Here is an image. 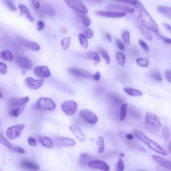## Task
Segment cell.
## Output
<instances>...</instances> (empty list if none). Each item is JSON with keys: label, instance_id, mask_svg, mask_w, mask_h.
I'll return each instance as SVG.
<instances>
[{"label": "cell", "instance_id": "obj_1", "mask_svg": "<svg viewBox=\"0 0 171 171\" xmlns=\"http://www.w3.org/2000/svg\"><path fill=\"white\" fill-rule=\"evenodd\" d=\"M134 6L138 13V18L145 26L154 32L159 33V29L156 21L139 0H136Z\"/></svg>", "mask_w": 171, "mask_h": 171}, {"label": "cell", "instance_id": "obj_2", "mask_svg": "<svg viewBox=\"0 0 171 171\" xmlns=\"http://www.w3.org/2000/svg\"><path fill=\"white\" fill-rule=\"evenodd\" d=\"M133 133L137 138L153 151L162 155L166 156L168 155L167 153L160 145L154 141L148 138L142 132L138 130H134L133 131Z\"/></svg>", "mask_w": 171, "mask_h": 171}, {"label": "cell", "instance_id": "obj_3", "mask_svg": "<svg viewBox=\"0 0 171 171\" xmlns=\"http://www.w3.org/2000/svg\"><path fill=\"white\" fill-rule=\"evenodd\" d=\"M61 108L64 113L67 116H72L76 113L78 105L75 101L69 100L63 102Z\"/></svg>", "mask_w": 171, "mask_h": 171}, {"label": "cell", "instance_id": "obj_4", "mask_svg": "<svg viewBox=\"0 0 171 171\" xmlns=\"http://www.w3.org/2000/svg\"><path fill=\"white\" fill-rule=\"evenodd\" d=\"M25 126V124L21 123L8 127L6 131L7 137L11 140L18 138Z\"/></svg>", "mask_w": 171, "mask_h": 171}, {"label": "cell", "instance_id": "obj_5", "mask_svg": "<svg viewBox=\"0 0 171 171\" xmlns=\"http://www.w3.org/2000/svg\"><path fill=\"white\" fill-rule=\"evenodd\" d=\"M37 104L38 108L42 110H53L56 107L52 99L45 97L40 98L37 101Z\"/></svg>", "mask_w": 171, "mask_h": 171}, {"label": "cell", "instance_id": "obj_6", "mask_svg": "<svg viewBox=\"0 0 171 171\" xmlns=\"http://www.w3.org/2000/svg\"><path fill=\"white\" fill-rule=\"evenodd\" d=\"M67 5L72 9L81 13L87 14V7L80 0H64Z\"/></svg>", "mask_w": 171, "mask_h": 171}, {"label": "cell", "instance_id": "obj_7", "mask_svg": "<svg viewBox=\"0 0 171 171\" xmlns=\"http://www.w3.org/2000/svg\"><path fill=\"white\" fill-rule=\"evenodd\" d=\"M55 146L59 147H74L75 141L72 139L61 137H56L53 139Z\"/></svg>", "mask_w": 171, "mask_h": 171}, {"label": "cell", "instance_id": "obj_8", "mask_svg": "<svg viewBox=\"0 0 171 171\" xmlns=\"http://www.w3.org/2000/svg\"><path fill=\"white\" fill-rule=\"evenodd\" d=\"M80 117L86 122L94 125L98 121L97 115L91 111L87 109H82L79 112Z\"/></svg>", "mask_w": 171, "mask_h": 171}, {"label": "cell", "instance_id": "obj_9", "mask_svg": "<svg viewBox=\"0 0 171 171\" xmlns=\"http://www.w3.org/2000/svg\"><path fill=\"white\" fill-rule=\"evenodd\" d=\"M106 9L113 12H127L129 13H133L135 11L134 8L130 7L116 4H113L107 6Z\"/></svg>", "mask_w": 171, "mask_h": 171}, {"label": "cell", "instance_id": "obj_10", "mask_svg": "<svg viewBox=\"0 0 171 171\" xmlns=\"http://www.w3.org/2000/svg\"><path fill=\"white\" fill-rule=\"evenodd\" d=\"M145 119L149 125L157 128L161 127L162 125L160 119L155 114L151 112H147L145 115Z\"/></svg>", "mask_w": 171, "mask_h": 171}, {"label": "cell", "instance_id": "obj_11", "mask_svg": "<svg viewBox=\"0 0 171 171\" xmlns=\"http://www.w3.org/2000/svg\"><path fill=\"white\" fill-rule=\"evenodd\" d=\"M134 22L136 26L138 27L142 35L149 41H152L153 38L150 32L148 30V29L145 27L139 18H136L135 19Z\"/></svg>", "mask_w": 171, "mask_h": 171}, {"label": "cell", "instance_id": "obj_12", "mask_svg": "<svg viewBox=\"0 0 171 171\" xmlns=\"http://www.w3.org/2000/svg\"><path fill=\"white\" fill-rule=\"evenodd\" d=\"M29 100L28 97L12 98L9 102L10 107L13 109L25 105L28 103Z\"/></svg>", "mask_w": 171, "mask_h": 171}, {"label": "cell", "instance_id": "obj_13", "mask_svg": "<svg viewBox=\"0 0 171 171\" xmlns=\"http://www.w3.org/2000/svg\"><path fill=\"white\" fill-rule=\"evenodd\" d=\"M17 65L24 70H29L33 67L31 61L28 58L23 56L17 57L16 59Z\"/></svg>", "mask_w": 171, "mask_h": 171}, {"label": "cell", "instance_id": "obj_14", "mask_svg": "<svg viewBox=\"0 0 171 171\" xmlns=\"http://www.w3.org/2000/svg\"><path fill=\"white\" fill-rule=\"evenodd\" d=\"M68 72L70 74L79 77L89 79H94V75L90 72L78 68H71L68 70Z\"/></svg>", "mask_w": 171, "mask_h": 171}, {"label": "cell", "instance_id": "obj_15", "mask_svg": "<svg viewBox=\"0 0 171 171\" xmlns=\"http://www.w3.org/2000/svg\"><path fill=\"white\" fill-rule=\"evenodd\" d=\"M95 14L98 16L112 18H121L125 16L126 15L125 12L104 11H96L95 12Z\"/></svg>", "mask_w": 171, "mask_h": 171}, {"label": "cell", "instance_id": "obj_16", "mask_svg": "<svg viewBox=\"0 0 171 171\" xmlns=\"http://www.w3.org/2000/svg\"><path fill=\"white\" fill-rule=\"evenodd\" d=\"M88 166L90 168L98 169L105 171L110 170L109 165L105 161L100 160H92L90 162Z\"/></svg>", "mask_w": 171, "mask_h": 171}, {"label": "cell", "instance_id": "obj_17", "mask_svg": "<svg viewBox=\"0 0 171 171\" xmlns=\"http://www.w3.org/2000/svg\"><path fill=\"white\" fill-rule=\"evenodd\" d=\"M44 79L35 80L31 77H28L25 80V83L29 89L32 90H37L39 89L43 84Z\"/></svg>", "mask_w": 171, "mask_h": 171}, {"label": "cell", "instance_id": "obj_18", "mask_svg": "<svg viewBox=\"0 0 171 171\" xmlns=\"http://www.w3.org/2000/svg\"><path fill=\"white\" fill-rule=\"evenodd\" d=\"M34 72L36 76L42 78L48 77L50 75V72L48 68L46 66L36 67L34 69Z\"/></svg>", "mask_w": 171, "mask_h": 171}, {"label": "cell", "instance_id": "obj_19", "mask_svg": "<svg viewBox=\"0 0 171 171\" xmlns=\"http://www.w3.org/2000/svg\"><path fill=\"white\" fill-rule=\"evenodd\" d=\"M20 166L23 169L37 171L40 169L39 166L35 162L26 159L21 161Z\"/></svg>", "mask_w": 171, "mask_h": 171}, {"label": "cell", "instance_id": "obj_20", "mask_svg": "<svg viewBox=\"0 0 171 171\" xmlns=\"http://www.w3.org/2000/svg\"><path fill=\"white\" fill-rule=\"evenodd\" d=\"M69 128L72 133L80 142L83 143L86 142L85 135L78 127L75 125H71Z\"/></svg>", "mask_w": 171, "mask_h": 171}, {"label": "cell", "instance_id": "obj_21", "mask_svg": "<svg viewBox=\"0 0 171 171\" xmlns=\"http://www.w3.org/2000/svg\"><path fill=\"white\" fill-rule=\"evenodd\" d=\"M152 159L164 167L171 170V161L156 155H153Z\"/></svg>", "mask_w": 171, "mask_h": 171}, {"label": "cell", "instance_id": "obj_22", "mask_svg": "<svg viewBox=\"0 0 171 171\" xmlns=\"http://www.w3.org/2000/svg\"><path fill=\"white\" fill-rule=\"evenodd\" d=\"M18 8L20 10L21 15H24L26 18L30 22H33V17L26 6L23 4L20 3L19 5Z\"/></svg>", "mask_w": 171, "mask_h": 171}, {"label": "cell", "instance_id": "obj_23", "mask_svg": "<svg viewBox=\"0 0 171 171\" xmlns=\"http://www.w3.org/2000/svg\"><path fill=\"white\" fill-rule=\"evenodd\" d=\"M92 159V157L86 153H83L80 155L79 159V164L82 166L88 165Z\"/></svg>", "mask_w": 171, "mask_h": 171}, {"label": "cell", "instance_id": "obj_24", "mask_svg": "<svg viewBox=\"0 0 171 171\" xmlns=\"http://www.w3.org/2000/svg\"><path fill=\"white\" fill-rule=\"evenodd\" d=\"M20 41L21 44L28 49L34 51H38L40 49L39 45L35 42L22 40Z\"/></svg>", "mask_w": 171, "mask_h": 171}, {"label": "cell", "instance_id": "obj_25", "mask_svg": "<svg viewBox=\"0 0 171 171\" xmlns=\"http://www.w3.org/2000/svg\"><path fill=\"white\" fill-rule=\"evenodd\" d=\"M38 142L44 147L49 149L53 147V143L52 140L47 137L40 136L38 137Z\"/></svg>", "mask_w": 171, "mask_h": 171}, {"label": "cell", "instance_id": "obj_26", "mask_svg": "<svg viewBox=\"0 0 171 171\" xmlns=\"http://www.w3.org/2000/svg\"><path fill=\"white\" fill-rule=\"evenodd\" d=\"M157 10L160 13L164 15L168 18L171 19V7L159 6L157 7Z\"/></svg>", "mask_w": 171, "mask_h": 171}, {"label": "cell", "instance_id": "obj_27", "mask_svg": "<svg viewBox=\"0 0 171 171\" xmlns=\"http://www.w3.org/2000/svg\"><path fill=\"white\" fill-rule=\"evenodd\" d=\"M87 59L92 60L94 62L95 66L98 65L101 61L100 56L96 52H89L86 55Z\"/></svg>", "mask_w": 171, "mask_h": 171}, {"label": "cell", "instance_id": "obj_28", "mask_svg": "<svg viewBox=\"0 0 171 171\" xmlns=\"http://www.w3.org/2000/svg\"><path fill=\"white\" fill-rule=\"evenodd\" d=\"M123 90L127 94L131 96H142L143 95L142 93L138 90L125 88Z\"/></svg>", "mask_w": 171, "mask_h": 171}, {"label": "cell", "instance_id": "obj_29", "mask_svg": "<svg viewBox=\"0 0 171 171\" xmlns=\"http://www.w3.org/2000/svg\"><path fill=\"white\" fill-rule=\"evenodd\" d=\"M25 106H26V105H25L12 109L9 112V115L13 117L19 116L24 112L25 109Z\"/></svg>", "mask_w": 171, "mask_h": 171}, {"label": "cell", "instance_id": "obj_30", "mask_svg": "<svg viewBox=\"0 0 171 171\" xmlns=\"http://www.w3.org/2000/svg\"><path fill=\"white\" fill-rule=\"evenodd\" d=\"M98 147V152L100 153L103 152L105 148V143L104 138L102 136H99L96 140Z\"/></svg>", "mask_w": 171, "mask_h": 171}, {"label": "cell", "instance_id": "obj_31", "mask_svg": "<svg viewBox=\"0 0 171 171\" xmlns=\"http://www.w3.org/2000/svg\"><path fill=\"white\" fill-rule=\"evenodd\" d=\"M1 57L5 60L11 62L13 59L12 53L9 50L2 51L1 53Z\"/></svg>", "mask_w": 171, "mask_h": 171}, {"label": "cell", "instance_id": "obj_32", "mask_svg": "<svg viewBox=\"0 0 171 171\" xmlns=\"http://www.w3.org/2000/svg\"><path fill=\"white\" fill-rule=\"evenodd\" d=\"M79 40L80 43L83 48L85 49H87L89 44L88 41L87 37L85 36L84 34L80 33L79 35Z\"/></svg>", "mask_w": 171, "mask_h": 171}, {"label": "cell", "instance_id": "obj_33", "mask_svg": "<svg viewBox=\"0 0 171 171\" xmlns=\"http://www.w3.org/2000/svg\"><path fill=\"white\" fill-rule=\"evenodd\" d=\"M78 15L82 23L86 26L89 27L90 25V20L86 15L84 14L81 13L78 14Z\"/></svg>", "mask_w": 171, "mask_h": 171}, {"label": "cell", "instance_id": "obj_34", "mask_svg": "<svg viewBox=\"0 0 171 171\" xmlns=\"http://www.w3.org/2000/svg\"><path fill=\"white\" fill-rule=\"evenodd\" d=\"M71 37H67L63 38L61 41V45L64 50H66L69 48Z\"/></svg>", "mask_w": 171, "mask_h": 171}, {"label": "cell", "instance_id": "obj_35", "mask_svg": "<svg viewBox=\"0 0 171 171\" xmlns=\"http://www.w3.org/2000/svg\"><path fill=\"white\" fill-rule=\"evenodd\" d=\"M116 58L119 65L122 67L125 65V57L123 53L118 52L116 54Z\"/></svg>", "mask_w": 171, "mask_h": 171}, {"label": "cell", "instance_id": "obj_36", "mask_svg": "<svg viewBox=\"0 0 171 171\" xmlns=\"http://www.w3.org/2000/svg\"><path fill=\"white\" fill-rule=\"evenodd\" d=\"M150 76L153 79L159 82H161L163 80L162 77L159 71H152L151 73Z\"/></svg>", "mask_w": 171, "mask_h": 171}, {"label": "cell", "instance_id": "obj_37", "mask_svg": "<svg viewBox=\"0 0 171 171\" xmlns=\"http://www.w3.org/2000/svg\"><path fill=\"white\" fill-rule=\"evenodd\" d=\"M136 62L139 66L144 68L147 67L149 64V61L147 59H137Z\"/></svg>", "mask_w": 171, "mask_h": 171}, {"label": "cell", "instance_id": "obj_38", "mask_svg": "<svg viewBox=\"0 0 171 171\" xmlns=\"http://www.w3.org/2000/svg\"><path fill=\"white\" fill-rule=\"evenodd\" d=\"M162 136L166 142L169 140L170 136V131L169 128L165 127L163 128L162 131Z\"/></svg>", "mask_w": 171, "mask_h": 171}, {"label": "cell", "instance_id": "obj_39", "mask_svg": "<svg viewBox=\"0 0 171 171\" xmlns=\"http://www.w3.org/2000/svg\"><path fill=\"white\" fill-rule=\"evenodd\" d=\"M127 106V104H124L121 107L120 116V120L121 121H123L125 118Z\"/></svg>", "mask_w": 171, "mask_h": 171}, {"label": "cell", "instance_id": "obj_40", "mask_svg": "<svg viewBox=\"0 0 171 171\" xmlns=\"http://www.w3.org/2000/svg\"><path fill=\"white\" fill-rule=\"evenodd\" d=\"M0 142L10 149L12 147V145L11 143L2 133L1 134V136H0Z\"/></svg>", "mask_w": 171, "mask_h": 171}, {"label": "cell", "instance_id": "obj_41", "mask_svg": "<svg viewBox=\"0 0 171 171\" xmlns=\"http://www.w3.org/2000/svg\"><path fill=\"white\" fill-rule=\"evenodd\" d=\"M44 11L46 13L50 16H53L55 14V11L53 8L50 6L45 5L44 7Z\"/></svg>", "mask_w": 171, "mask_h": 171}, {"label": "cell", "instance_id": "obj_42", "mask_svg": "<svg viewBox=\"0 0 171 171\" xmlns=\"http://www.w3.org/2000/svg\"><path fill=\"white\" fill-rule=\"evenodd\" d=\"M115 167L117 171H122L125 169V164L122 159H120L118 160L117 163L115 165Z\"/></svg>", "mask_w": 171, "mask_h": 171}, {"label": "cell", "instance_id": "obj_43", "mask_svg": "<svg viewBox=\"0 0 171 171\" xmlns=\"http://www.w3.org/2000/svg\"><path fill=\"white\" fill-rule=\"evenodd\" d=\"M100 52L107 65H109L110 62V59L108 53L104 50H101Z\"/></svg>", "mask_w": 171, "mask_h": 171}, {"label": "cell", "instance_id": "obj_44", "mask_svg": "<svg viewBox=\"0 0 171 171\" xmlns=\"http://www.w3.org/2000/svg\"><path fill=\"white\" fill-rule=\"evenodd\" d=\"M157 36L161 41L165 43V44L171 45V38L165 37L160 34H157Z\"/></svg>", "mask_w": 171, "mask_h": 171}, {"label": "cell", "instance_id": "obj_45", "mask_svg": "<svg viewBox=\"0 0 171 171\" xmlns=\"http://www.w3.org/2000/svg\"><path fill=\"white\" fill-rule=\"evenodd\" d=\"M122 38L125 44L129 45L130 42V36L129 32H125L124 33L122 36Z\"/></svg>", "mask_w": 171, "mask_h": 171}, {"label": "cell", "instance_id": "obj_46", "mask_svg": "<svg viewBox=\"0 0 171 171\" xmlns=\"http://www.w3.org/2000/svg\"><path fill=\"white\" fill-rule=\"evenodd\" d=\"M10 150L14 152L21 154H23L25 153L24 150L22 147H19L12 146Z\"/></svg>", "mask_w": 171, "mask_h": 171}, {"label": "cell", "instance_id": "obj_47", "mask_svg": "<svg viewBox=\"0 0 171 171\" xmlns=\"http://www.w3.org/2000/svg\"><path fill=\"white\" fill-rule=\"evenodd\" d=\"M6 5L9 9L12 11H16V8L11 0H5Z\"/></svg>", "mask_w": 171, "mask_h": 171}, {"label": "cell", "instance_id": "obj_48", "mask_svg": "<svg viewBox=\"0 0 171 171\" xmlns=\"http://www.w3.org/2000/svg\"><path fill=\"white\" fill-rule=\"evenodd\" d=\"M140 45L147 53H148L149 49L148 45L143 40L140 39L139 41Z\"/></svg>", "mask_w": 171, "mask_h": 171}, {"label": "cell", "instance_id": "obj_49", "mask_svg": "<svg viewBox=\"0 0 171 171\" xmlns=\"http://www.w3.org/2000/svg\"><path fill=\"white\" fill-rule=\"evenodd\" d=\"M113 1L128 4V5L134 6L135 5L136 0H113Z\"/></svg>", "mask_w": 171, "mask_h": 171}, {"label": "cell", "instance_id": "obj_50", "mask_svg": "<svg viewBox=\"0 0 171 171\" xmlns=\"http://www.w3.org/2000/svg\"><path fill=\"white\" fill-rule=\"evenodd\" d=\"M7 72V68L5 64L2 63H0V72L2 75L6 74Z\"/></svg>", "mask_w": 171, "mask_h": 171}, {"label": "cell", "instance_id": "obj_51", "mask_svg": "<svg viewBox=\"0 0 171 171\" xmlns=\"http://www.w3.org/2000/svg\"><path fill=\"white\" fill-rule=\"evenodd\" d=\"M85 34L86 37L90 39L92 38L94 35V32L90 28H88L86 29L85 31Z\"/></svg>", "mask_w": 171, "mask_h": 171}, {"label": "cell", "instance_id": "obj_52", "mask_svg": "<svg viewBox=\"0 0 171 171\" xmlns=\"http://www.w3.org/2000/svg\"><path fill=\"white\" fill-rule=\"evenodd\" d=\"M28 142L30 146L35 147L37 146V144L36 140L32 137H29L28 139Z\"/></svg>", "mask_w": 171, "mask_h": 171}, {"label": "cell", "instance_id": "obj_53", "mask_svg": "<svg viewBox=\"0 0 171 171\" xmlns=\"http://www.w3.org/2000/svg\"><path fill=\"white\" fill-rule=\"evenodd\" d=\"M33 6L35 9L37 10L40 7V0H31Z\"/></svg>", "mask_w": 171, "mask_h": 171}, {"label": "cell", "instance_id": "obj_54", "mask_svg": "<svg viewBox=\"0 0 171 171\" xmlns=\"http://www.w3.org/2000/svg\"><path fill=\"white\" fill-rule=\"evenodd\" d=\"M37 30L38 31H40L43 29L44 27V23L43 21L40 20L37 23Z\"/></svg>", "mask_w": 171, "mask_h": 171}, {"label": "cell", "instance_id": "obj_55", "mask_svg": "<svg viewBox=\"0 0 171 171\" xmlns=\"http://www.w3.org/2000/svg\"><path fill=\"white\" fill-rule=\"evenodd\" d=\"M165 76L167 80L171 84V70H166L165 72Z\"/></svg>", "mask_w": 171, "mask_h": 171}, {"label": "cell", "instance_id": "obj_56", "mask_svg": "<svg viewBox=\"0 0 171 171\" xmlns=\"http://www.w3.org/2000/svg\"><path fill=\"white\" fill-rule=\"evenodd\" d=\"M116 43L118 48L121 50H125V46L119 40H117Z\"/></svg>", "mask_w": 171, "mask_h": 171}, {"label": "cell", "instance_id": "obj_57", "mask_svg": "<svg viewBox=\"0 0 171 171\" xmlns=\"http://www.w3.org/2000/svg\"><path fill=\"white\" fill-rule=\"evenodd\" d=\"M162 25L164 28L171 35V27L170 25L166 23H163Z\"/></svg>", "mask_w": 171, "mask_h": 171}, {"label": "cell", "instance_id": "obj_58", "mask_svg": "<svg viewBox=\"0 0 171 171\" xmlns=\"http://www.w3.org/2000/svg\"><path fill=\"white\" fill-rule=\"evenodd\" d=\"M101 78V74L99 71H97L95 75L93 76V78L97 81H99Z\"/></svg>", "mask_w": 171, "mask_h": 171}, {"label": "cell", "instance_id": "obj_59", "mask_svg": "<svg viewBox=\"0 0 171 171\" xmlns=\"http://www.w3.org/2000/svg\"><path fill=\"white\" fill-rule=\"evenodd\" d=\"M126 136V138L128 140H131L134 138V135L130 134H127Z\"/></svg>", "mask_w": 171, "mask_h": 171}, {"label": "cell", "instance_id": "obj_60", "mask_svg": "<svg viewBox=\"0 0 171 171\" xmlns=\"http://www.w3.org/2000/svg\"><path fill=\"white\" fill-rule=\"evenodd\" d=\"M106 37L107 38V40L108 41L110 42H112V37L109 33H106Z\"/></svg>", "mask_w": 171, "mask_h": 171}, {"label": "cell", "instance_id": "obj_61", "mask_svg": "<svg viewBox=\"0 0 171 171\" xmlns=\"http://www.w3.org/2000/svg\"><path fill=\"white\" fill-rule=\"evenodd\" d=\"M168 151L169 153L171 154V141L170 142L168 146Z\"/></svg>", "mask_w": 171, "mask_h": 171}, {"label": "cell", "instance_id": "obj_62", "mask_svg": "<svg viewBox=\"0 0 171 171\" xmlns=\"http://www.w3.org/2000/svg\"><path fill=\"white\" fill-rule=\"evenodd\" d=\"M125 156V153L121 152L119 154V156L121 157H123L124 156Z\"/></svg>", "mask_w": 171, "mask_h": 171}]
</instances>
